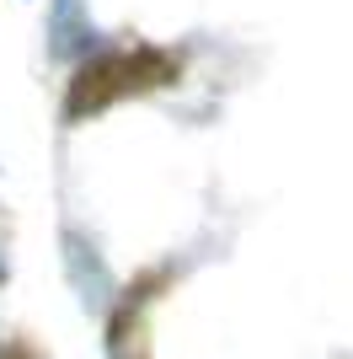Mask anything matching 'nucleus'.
<instances>
[{
    "mask_svg": "<svg viewBox=\"0 0 353 359\" xmlns=\"http://www.w3.org/2000/svg\"><path fill=\"white\" fill-rule=\"evenodd\" d=\"M182 65L166 54V48L150 43H118L91 54L81 70L70 75V97H64V118H86V113H102V107L123 102V97H145V91H161L176 81Z\"/></svg>",
    "mask_w": 353,
    "mask_h": 359,
    "instance_id": "1",
    "label": "nucleus"
},
{
    "mask_svg": "<svg viewBox=\"0 0 353 359\" xmlns=\"http://www.w3.org/2000/svg\"><path fill=\"white\" fill-rule=\"evenodd\" d=\"M0 359H27V354H22V348H6V344H0Z\"/></svg>",
    "mask_w": 353,
    "mask_h": 359,
    "instance_id": "2",
    "label": "nucleus"
}]
</instances>
